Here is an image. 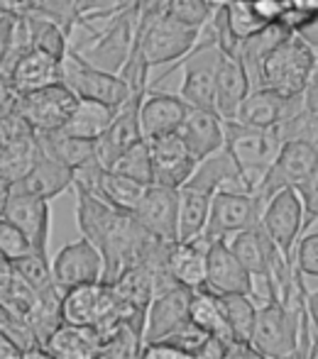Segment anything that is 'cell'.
I'll use <instances>...</instances> for the list:
<instances>
[{"label":"cell","instance_id":"6da1fadb","mask_svg":"<svg viewBox=\"0 0 318 359\" xmlns=\"http://www.w3.org/2000/svg\"><path fill=\"white\" fill-rule=\"evenodd\" d=\"M77 196V225L105 259V284H113L133 266L143 264L159 242L143 227L135 213L105 203L103 198L84 189H74Z\"/></svg>","mask_w":318,"mask_h":359},{"label":"cell","instance_id":"7a4b0ae2","mask_svg":"<svg viewBox=\"0 0 318 359\" xmlns=\"http://www.w3.org/2000/svg\"><path fill=\"white\" fill-rule=\"evenodd\" d=\"M281 144L284 137L279 128H255L240 120H225V149L238 166L245 191H257L272 161L279 154Z\"/></svg>","mask_w":318,"mask_h":359},{"label":"cell","instance_id":"3957f363","mask_svg":"<svg viewBox=\"0 0 318 359\" xmlns=\"http://www.w3.org/2000/svg\"><path fill=\"white\" fill-rule=\"evenodd\" d=\"M318 69V52L306 39L291 32L262 62L257 88H274L284 95H301Z\"/></svg>","mask_w":318,"mask_h":359},{"label":"cell","instance_id":"277c9868","mask_svg":"<svg viewBox=\"0 0 318 359\" xmlns=\"http://www.w3.org/2000/svg\"><path fill=\"white\" fill-rule=\"evenodd\" d=\"M79 103L81 98L64 81H57V83L29 90V93L22 95L3 90V105H10V108L18 110L37 133L64 130L69 125V120L74 118V113H77Z\"/></svg>","mask_w":318,"mask_h":359},{"label":"cell","instance_id":"5b68a950","mask_svg":"<svg viewBox=\"0 0 318 359\" xmlns=\"http://www.w3.org/2000/svg\"><path fill=\"white\" fill-rule=\"evenodd\" d=\"M199 39L201 27H194V25L174 18L171 13L161 15L152 22L138 25V32H135V44L145 54L150 67H164V64L174 62V67H169V74L199 44Z\"/></svg>","mask_w":318,"mask_h":359},{"label":"cell","instance_id":"8992f818","mask_svg":"<svg viewBox=\"0 0 318 359\" xmlns=\"http://www.w3.org/2000/svg\"><path fill=\"white\" fill-rule=\"evenodd\" d=\"M62 81L72 86L81 100H98L110 108H123L133 98V88L120 74L91 64L77 47L69 49L62 62Z\"/></svg>","mask_w":318,"mask_h":359},{"label":"cell","instance_id":"52a82bcc","mask_svg":"<svg viewBox=\"0 0 318 359\" xmlns=\"http://www.w3.org/2000/svg\"><path fill=\"white\" fill-rule=\"evenodd\" d=\"M220 59H223V49L216 42L213 34L204 27L199 44L179 62L181 72H184L179 93L189 100V105L216 110V79H218Z\"/></svg>","mask_w":318,"mask_h":359},{"label":"cell","instance_id":"ba28073f","mask_svg":"<svg viewBox=\"0 0 318 359\" xmlns=\"http://www.w3.org/2000/svg\"><path fill=\"white\" fill-rule=\"evenodd\" d=\"M103 29L91 32V47L79 49L91 64L105 72L120 74L135 49V32H138V8L120 10L110 20H105Z\"/></svg>","mask_w":318,"mask_h":359},{"label":"cell","instance_id":"9c48e42d","mask_svg":"<svg viewBox=\"0 0 318 359\" xmlns=\"http://www.w3.org/2000/svg\"><path fill=\"white\" fill-rule=\"evenodd\" d=\"M262 213H265V203L255 191H240V189H220L213 196L211 203L208 225H206L204 235L211 242L216 240H230L242 230L260 225Z\"/></svg>","mask_w":318,"mask_h":359},{"label":"cell","instance_id":"30bf717a","mask_svg":"<svg viewBox=\"0 0 318 359\" xmlns=\"http://www.w3.org/2000/svg\"><path fill=\"white\" fill-rule=\"evenodd\" d=\"M304 220L306 208L299 189H281L279 194H274L267 201L260 222L267 230V235L274 240V245L286 255V259L294 262L296 245L304 235Z\"/></svg>","mask_w":318,"mask_h":359},{"label":"cell","instance_id":"8fae6325","mask_svg":"<svg viewBox=\"0 0 318 359\" xmlns=\"http://www.w3.org/2000/svg\"><path fill=\"white\" fill-rule=\"evenodd\" d=\"M52 271H54L57 288L64 296V293L72 291V288H77V286L98 284V281H103L105 259H103V255H100L98 247H95L88 237L81 235L79 240L67 242V245L54 255Z\"/></svg>","mask_w":318,"mask_h":359},{"label":"cell","instance_id":"7c38bea8","mask_svg":"<svg viewBox=\"0 0 318 359\" xmlns=\"http://www.w3.org/2000/svg\"><path fill=\"white\" fill-rule=\"evenodd\" d=\"M316 164L318 151L314 147L301 142V140H286L255 194L267 205V201L274 194H279L281 189H299Z\"/></svg>","mask_w":318,"mask_h":359},{"label":"cell","instance_id":"4fadbf2b","mask_svg":"<svg viewBox=\"0 0 318 359\" xmlns=\"http://www.w3.org/2000/svg\"><path fill=\"white\" fill-rule=\"evenodd\" d=\"M0 217L18 225L32 240L34 250L49 255V235H52V208L49 201L37 196L8 194L0 201Z\"/></svg>","mask_w":318,"mask_h":359},{"label":"cell","instance_id":"5bb4252c","mask_svg":"<svg viewBox=\"0 0 318 359\" xmlns=\"http://www.w3.org/2000/svg\"><path fill=\"white\" fill-rule=\"evenodd\" d=\"M143 95H133L123 108L118 110L115 120L110 123V128L95 140V149H98V159L105 169H113L118 164V159L128 149H133L138 142L145 140L143 133V120H140V108H143Z\"/></svg>","mask_w":318,"mask_h":359},{"label":"cell","instance_id":"9a60e30c","mask_svg":"<svg viewBox=\"0 0 318 359\" xmlns=\"http://www.w3.org/2000/svg\"><path fill=\"white\" fill-rule=\"evenodd\" d=\"M147 142H150V151H152V169H154L152 184L181 189L194 176L196 166H199V159L191 154L184 137L179 133H171L164 135V137L147 140Z\"/></svg>","mask_w":318,"mask_h":359},{"label":"cell","instance_id":"2e32d148","mask_svg":"<svg viewBox=\"0 0 318 359\" xmlns=\"http://www.w3.org/2000/svg\"><path fill=\"white\" fill-rule=\"evenodd\" d=\"M196 288L174 286L154 296L147 311V327H145V345L147 342H161L191 323V298Z\"/></svg>","mask_w":318,"mask_h":359},{"label":"cell","instance_id":"e0dca14e","mask_svg":"<svg viewBox=\"0 0 318 359\" xmlns=\"http://www.w3.org/2000/svg\"><path fill=\"white\" fill-rule=\"evenodd\" d=\"M135 217L147 232L166 242H179V189L150 184Z\"/></svg>","mask_w":318,"mask_h":359},{"label":"cell","instance_id":"ac0fdd59","mask_svg":"<svg viewBox=\"0 0 318 359\" xmlns=\"http://www.w3.org/2000/svg\"><path fill=\"white\" fill-rule=\"evenodd\" d=\"M57 81H62V62L29 47L15 59L8 72H3V90L22 95L29 90L52 86Z\"/></svg>","mask_w":318,"mask_h":359},{"label":"cell","instance_id":"d6986e66","mask_svg":"<svg viewBox=\"0 0 318 359\" xmlns=\"http://www.w3.org/2000/svg\"><path fill=\"white\" fill-rule=\"evenodd\" d=\"M208 291L225 296V293H250L255 288V276L250 274L245 264L230 250L228 240L211 242L208 250V274H206V286Z\"/></svg>","mask_w":318,"mask_h":359},{"label":"cell","instance_id":"ffe728a7","mask_svg":"<svg viewBox=\"0 0 318 359\" xmlns=\"http://www.w3.org/2000/svg\"><path fill=\"white\" fill-rule=\"evenodd\" d=\"M301 108H306L304 93L284 95L274 88H252L242 103L238 120L245 125H255V128H277Z\"/></svg>","mask_w":318,"mask_h":359},{"label":"cell","instance_id":"44dd1931","mask_svg":"<svg viewBox=\"0 0 318 359\" xmlns=\"http://www.w3.org/2000/svg\"><path fill=\"white\" fill-rule=\"evenodd\" d=\"M191 105L184 95L161 93V90H147L140 108V120H143L145 140L164 137V135L179 133L189 115Z\"/></svg>","mask_w":318,"mask_h":359},{"label":"cell","instance_id":"7402d4cb","mask_svg":"<svg viewBox=\"0 0 318 359\" xmlns=\"http://www.w3.org/2000/svg\"><path fill=\"white\" fill-rule=\"evenodd\" d=\"M69 189H74V169H69L62 161L39 154L32 171L25 174L20 181H15L13 186L3 189V196L20 194V196H37V198L44 201H54L62 194H67Z\"/></svg>","mask_w":318,"mask_h":359},{"label":"cell","instance_id":"603a6c76","mask_svg":"<svg viewBox=\"0 0 318 359\" xmlns=\"http://www.w3.org/2000/svg\"><path fill=\"white\" fill-rule=\"evenodd\" d=\"M179 135L189 144L191 154L199 161L216 154L225 147V120L216 110H204L191 105Z\"/></svg>","mask_w":318,"mask_h":359},{"label":"cell","instance_id":"cb8c5ba5","mask_svg":"<svg viewBox=\"0 0 318 359\" xmlns=\"http://www.w3.org/2000/svg\"><path fill=\"white\" fill-rule=\"evenodd\" d=\"M252 90L250 76L242 67L238 54L223 52L216 79V110L223 120H238V113Z\"/></svg>","mask_w":318,"mask_h":359},{"label":"cell","instance_id":"d4e9b609","mask_svg":"<svg viewBox=\"0 0 318 359\" xmlns=\"http://www.w3.org/2000/svg\"><path fill=\"white\" fill-rule=\"evenodd\" d=\"M211 240L206 235L194 240H179L169 250V271L179 286L204 288L208 274Z\"/></svg>","mask_w":318,"mask_h":359},{"label":"cell","instance_id":"484cf974","mask_svg":"<svg viewBox=\"0 0 318 359\" xmlns=\"http://www.w3.org/2000/svg\"><path fill=\"white\" fill-rule=\"evenodd\" d=\"M103 342V335L95 327H81L64 323L47 340L44 350L54 359H98Z\"/></svg>","mask_w":318,"mask_h":359},{"label":"cell","instance_id":"4316f807","mask_svg":"<svg viewBox=\"0 0 318 359\" xmlns=\"http://www.w3.org/2000/svg\"><path fill=\"white\" fill-rule=\"evenodd\" d=\"M39 154H42V149H39L37 133L0 140V179H3V189L13 186L25 174H29L32 166L37 164Z\"/></svg>","mask_w":318,"mask_h":359},{"label":"cell","instance_id":"83f0119b","mask_svg":"<svg viewBox=\"0 0 318 359\" xmlns=\"http://www.w3.org/2000/svg\"><path fill=\"white\" fill-rule=\"evenodd\" d=\"M39 149L49 159H57L67 164L69 169L77 171L79 166L88 164V161L98 159V149H95V140L77 137L64 130H54V133H37Z\"/></svg>","mask_w":318,"mask_h":359},{"label":"cell","instance_id":"f1b7e54d","mask_svg":"<svg viewBox=\"0 0 318 359\" xmlns=\"http://www.w3.org/2000/svg\"><path fill=\"white\" fill-rule=\"evenodd\" d=\"M211 191L196 189L191 184H184L179 189V240H194L206 232L213 203Z\"/></svg>","mask_w":318,"mask_h":359},{"label":"cell","instance_id":"f546056e","mask_svg":"<svg viewBox=\"0 0 318 359\" xmlns=\"http://www.w3.org/2000/svg\"><path fill=\"white\" fill-rule=\"evenodd\" d=\"M191 320L199 327H204L208 335H216L225 342H235V332L223 311L220 296L208 291V288H196L194 291V298H191Z\"/></svg>","mask_w":318,"mask_h":359},{"label":"cell","instance_id":"4dcf8cb0","mask_svg":"<svg viewBox=\"0 0 318 359\" xmlns=\"http://www.w3.org/2000/svg\"><path fill=\"white\" fill-rule=\"evenodd\" d=\"M145 191H147V186L140 184V181L130 179V176L120 174V171H115V169H105L103 176H100L98 191H95L93 196L103 198L105 203L115 205V208L135 213V208H138L140 201H143Z\"/></svg>","mask_w":318,"mask_h":359},{"label":"cell","instance_id":"1f68e13d","mask_svg":"<svg viewBox=\"0 0 318 359\" xmlns=\"http://www.w3.org/2000/svg\"><path fill=\"white\" fill-rule=\"evenodd\" d=\"M27 22H29V42H32V47L49 54V57L59 59V62H64V57H67L69 49H72L69 47L72 34H69L57 20L47 18V15H42V13H29Z\"/></svg>","mask_w":318,"mask_h":359},{"label":"cell","instance_id":"d6a6232c","mask_svg":"<svg viewBox=\"0 0 318 359\" xmlns=\"http://www.w3.org/2000/svg\"><path fill=\"white\" fill-rule=\"evenodd\" d=\"M120 108H110L98 100H81L74 118L69 120V125L64 128V133L77 135V137H88L98 140L105 130L110 128V123L115 120Z\"/></svg>","mask_w":318,"mask_h":359},{"label":"cell","instance_id":"836d02e7","mask_svg":"<svg viewBox=\"0 0 318 359\" xmlns=\"http://www.w3.org/2000/svg\"><path fill=\"white\" fill-rule=\"evenodd\" d=\"M10 264H13V269L18 271L20 279H22L27 286H32L37 293H42V296H62V291L57 288V281H54L49 255L32 252V255L10 262Z\"/></svg>","mask_w":318,"mask_h":359},{"label":"cell","instance_id":"e575fe53","mask_svg":"<svg viewBox=\"0 0 318 359\" xmlns=\"http://www.w3.org/2000/svg\"><path fill=\"white\" fill-rule=\"evenodd\" d=\"M220 303H223V311L235 332V340L252 342L260 303L250 293H225V296H220Z\"/></svg>","mask_w":318,"mask_h":359},{"label":"cell","instance_id":"d590c367","mask_svg":"<svg viewBox=\"0 0 318 359\" xmlns=\"http://www.w3.org/2000/svg\"><path fill=\"white\" fill-rule=\"evenodd\" d=\"M228 5V22H230V32L233 37L242 42V39L252 37L260 29H265L270 22L262 20V15L255 10V3L252 0H225Z\"/></svg>","mask_w":318,"mask_h":359},{"label":"cell","instance_id":"8d00e7d4","mask_svg":"<svg viewBox=\"0 0 318 359\" xmlns=\"http://www.w3.org/2000/svg\"><path fill=\"white\" fill-rule=\"evenodd\" d=\"M113 169L120 171V174H125V176H130V179L140 181V184H145V186L152 184L154 169H152V151H150L147 140H143V142H138L133 149L125 151Z\"/></svg>","mask_w":318,"mask_h":359},{"label":"cell","instance_id":"74e56055","mask_svg":"<svg viewBox=\"0 0 318 359\" xmlns=\"http://www.w3.org/2000/svg\"><path fill=\"white\" fill-rule=\"evenodd\" d=\"M143 335H138L130 325H120L113 335L105 337L98 359H140L143 357Z\"/></svg>","mask_w":318,"mask_h":359},{"label":"cell","instance_id":"f35d334b","mask_svg":"<svg viewBox=\"0 0 318 359\" xmlns=\"http://www.w3.org/2000/svg\"><path fill=\"white\" fill-rule=\"evenodd\" d=\"M281 133V137L286 140H301V142L311 144L318 151V113L309 108H301L296 115H291L289 120H284L281 125H277Z\"/></svg>","mask_w":318,"mask_h":359},{"label":"cell","instance_id":"ab89813d","mask_svg":"<svg viewBox=\"0 0 318 359\" xmlns=\"http://www.w3.org/2000/svg\"><path fill=\"white\" fill-rule=\"evenodd\" d=\"M32 252H37L32 240H29L18 225H13L10 220L0 217V255H3V259L15 262V259H22V257L32 255Z\"/></svg>","mask_w":318,"mask_h":359},{"label":"cell","instance_id":"60d3db41","mask_svg":"<svg viewBox=\"0 0 318 359\" xmlns=\"http://www.w3.org/2000/svg\"><path fill=\"white\" fill-rule=\"evenodd\" d=\"M220 0H171L169 13L174 18L184 20V22L194 25V27L204 29L208 25V20L213 18V10Z\"/></svg>","mask_w":318,"mask_h":359},{"label":"cell","instance_id":"b9f144b4","mask_svg":"<svg viewBox=\"0 0 318 359\" xmlns=\"http://www.w3.org/2000/svg\"><path fill=\"white\" fill-rule=\"evenodd\" d=\"M0 335H5V337H10L13 342H18L22 350L42 347V345H39V340H37V335H34L32 325H29L27 320L10 316V313H5V311H0Z\"/></svg>","mask_w":318,"mask_h":359},{"label":"cell","instance_id":"7bdbcfd3","mask_svg":"<svg viewBox=\"0 0 318 359\" xmlns=\"http://www.w3.org/2000/svg\"><path fill=\"white\" fill-rule=\"evenodd\" d=\"M294 264L304 276L318 279V230L301 235L299 245H296V252H294Z\"/></svg>","mask_w":318,"mask_h":359},{"label":"cell","instance_id":"ee69618b","mask_svg":"<svg viewBox=\"0 0 318 359\" xmlns=\"http://www.w3.org/2000/svg\"><path fill=\"white\" fill-rule=\"evenodd\" d=\"M208 337L211 335L204 330V327H199L194 320H191V323H186L184 327H179L176 332H171V335L166 337V340H161V342L179 347V350L189 352V355H196V352H199V347L204 345V342L208 340Z\"/></svg>","mask_w":318,"mask_h":359},{"label":"cell","instance_id":"f6af8a7d","mask_svg":"<svg viewBox=\"0 0 318 359\" xmlns=\"http://www.w3.org/2000/svg\"><path fill=\"white\" fill-rule=\"evenodd\" d=\"M79 10V27L100 20H110L118 15V0H77Z\"/></svg>","mask_w":318,"mask_h":359},{"label":"cell","instance_id":"bcb514c9","mask_svg":"<svg viewBox=\"0 0 318 359\" xmlns=\"http://www.w3.org/2000/svg\"><path fill=\"white\" fill-rule=\"evenodd\" d=\"M299 194L304 198V208H306V220H304V232H306L314 222H318V164L306 176L304 184L299 186Z\"/></svg>","mask_w":318,"mask_h":359},{"label":"cell","instance_id":"7dc6e473","mask_svg":"<svg viewBox=\"0 0 318 359\" xmlns=\"http://www.w3.org/2000/svg\"><path fill=\"white\" fill-rule=\"evenodd\" d=\"M140 359H194V355L179 350L174 345H166V342H147L143 347V357Z\"/></svg>","mask_w":318,"mask_h":359},{"label":"cell","instance_id":"c3c4849f","mask_svg":"<svg viewBox=\"0 0 318 359\" xmlns=\"http://www.w3.org/2000/svg\"><path fill=\"white\" fill-rule=\"evenodd\" d=\"M223 359H267L262 355L260 350H257L252 342H245V340H235L228 345V350H225Z\"/></svg>","mask_w":318,"mask_h":359},{"label":"cell","instance_id":"681fc988","mask_svg":"<svg viewBox=\"0 0 318 359\" xmlns=\"http://www.w3.org/2000/svg\"><path fill=\"white\" fill-rule=\"evenodd\" d=\"M281 3L286 15H318V0H281Z\"/></svg>","mask_w":318,"mask_h":359},{"label":"cell","instance_id":"f907efd6","mask_svg":"<svg viewBox=\"0 0 318 359\" xmlns=\"http://www.w3.org/2000/svg\"><path fill=\"white\" fill-rule=\"evenodd\" d=\"M304 105L309 110H314V113H318V69L314 72V76H311L309 83H306V88H304Z\"/></svg>","mask_w":318,"mask_h":359},{"label":"cell","instance_id":"816d5d0a","mask_svg":"<svg viewBox=\"0 0 318 359\" xmlns=\"http://www.w3.org/2000/svg\"><path fill=\"white\" fill-rule=\"evenodd\" d=\"M34 5H37V0H0V8L8 10V13H18V15L34 13Z\"/></svg>","mask_w":318,"mask_h":359},{"label":"cell","instance_id":"f5cc1de1","mask_svg":"<svg viewBox=\"0 0 318 359\" xmlns=\"http://www.w3.org/2000/svg\"><path fill=\"white\" fill-rule=\"evenodd\" d=\"M25 352L18 342H13L10 337H0V359H25Z\"/></svg>","mask_w":318,"mask_h":359},{"label":"cell","instance_id":"db71d44e","mask_svg":"<svg viewBox=\"0 0 318 359\" xmlns=\"http://www.w3.org/2000/svg\"><path fill=\"white\" fill-rule=\"evenodd\" d=\"M306 308H309V318H311V325L318 330V288L316 291L306 293Z\"/></svg>","mask_w":318,"mask_h":359},{"label":"cell","instance_id":"11a10c76","mask_svg":"<svg viewBox=\"0 0 318 359\" xmlns=\"http://www.w3.org/2000/svg\"><path fill=\"white\" fill-rule=\"evenodd\" d=\"M25 359H54L44 347H32V350L25 352Z\"/></svg>","mask_w":318,"mask_h":359},{"label":"cell","instance_id":"9f6ffc18","mask_svg":"<svg viewBox=\"0 0 318 359\" xmlns=\"http://www.w3.org/2000/svg\"><path fill=\"white\" fill-rule=\"evenodd\" d=\"M135 3H138V0H118V13H120V10H128V8H133Z\"/></svg>","mask_w":318,"mask_h":359}]
</instances>
